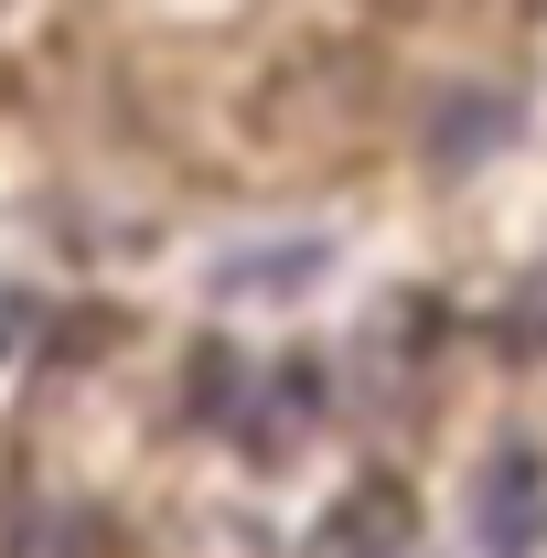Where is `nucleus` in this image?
<instances>
[{"label": "nucleus", "mask_w": 547, "mask_h": 558, "mask_svg": "<svg viewBox=\"0 0 547 558\" xmlns=\"http://www.w3.org/2000/svg\"><path fill=\"white\" fill-rule=\"evenodd\" d=\"M473 526L494 537V558H526L547 537V462L526 451V440H505L494 462H483V484H473Z\"/></svg>", "instance_id": "nucleus-1"}, {"label": "nucleus", "mask_w": 547, "mask_h": 558, "mask_svg": "<svg viewBox=\"0 0 547 558\" xmlns=\"http://www.w3.org/2000/svg\"><path fill=\"white\" fill-rule=\"evenodd\" d=\"M398 537H409V494L398 484H354L323 515V548L312 558H398Z\"/></svg>", "instance_id": "nucleus-2"}, {"label": "nucleus", "mask_w": 547, "mask_h": 558, "mask_svg": "<svg viewBox=\"0 0 547 558\" xmlns=\"http://www.w3.org/2000/svg\"><path fill=\"white\" fill-rule=\"evenodd\" d=\"M323 269V247H247V258H226L215 290H247V301H279V290H301V279Z\"/></svg>", "instance_id": "nucleus-3"}, {"label": "nucleus", "mask_w": 547, "mask_h": 558, "mask_svg": "<svg viewBox=\"0 0 547 558\" xmlns=\"http://www.w3.org/2000/svg\"><path fill=\"white\" fill-rule=\"evenodd\" d=\"M236 409H247V354L205 344L194 354V418H236Z\"/></svg>", "instance_id": "nucleus-4"}, {"label": "nucleus", "mask_w": 547, "mask_h": 558, "mask_svg": "<svg viewBox=\"0 0 547 558\" xmlns=\"http://www.w3.org/2000/svg\"><path fill=\"white\" fill-rule=\"evenodd\" d=\"M0 558H97V526L86 515H22Z\"/></svg>", "instance_id": "nucleus-5"}]
</instances>
